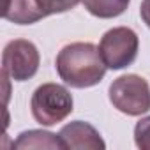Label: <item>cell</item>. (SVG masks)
<instances>
[{
    "label": "cell",
    "mask_w": 150,
    "mask_h": 150,
    "mask_svg": "<svg viewBox=\"0 0 150 150\" xmlns=\"http://www.w3.org/2000/svg\"><path fill=\"white\" fill-rule=\"evenodd\" d=\"M60 80L72 88H88L103 81L106 64L99 48L92 42H71L65 44L55 60Z\"/></svg>",
    "instance_id": "6da1fadb"
},
{
    "label": "cell",
    "mask_w": 150,
    "mask_h": 150,
    "mask_svg": "<svg viewBox=\"0 0 150 150\" xmlns=\"http://www.w3.org/2000/svg\"><path fill=\"white\" fill-rule=\"evenodd\" d=\"M30 110L37 124L51 127L55 124H60L72 113L74 101L71 92L64 85L42 83L32 94Z\"/></svg>",
    "instance_id": "7a4b0ae2"
},
{
    "label": "cell",
    "mask_w": 150,
    "mask_h": 150,
    "mask_svg": "<svg viewBox=\"0 0 150 150\" xmlns=\"http://www.w3.org/2000/svg\"><path fill=\"white\" fill-rule=\"evenodd\" d=\"M110 103L120 113L139 117L150 110V85L143 76L124 74L117 78L108 90Z\"/></svg>",
    "instance_id": "3957f363"
},
{
    "label": "cell",
    "mask_w": 150,
    "mask_h": 150,
    "mask_svg": "<svg viewBox=\"0 0 150 150\" xmlns=\"http://www.w3.org/2000/svg\"><path fill=\"white\" fill-rule=\"evenodd\" d=\"M139 50L138 34L129 27H115L110 28L99 42V53L108 69L118 71L129 67Z\"/></svg>",
    "instance_id": "277c9868"
},
{
    "label": "cell",
    "mask_w": 150,
    "mask_h": 150,
    "mask_svg": "<svg viewBox=\"0 0 150 150\" xmlns=\"http://www.w3.org/2000/svg\"><path fill=\"white\" fill-rule=\"evenodd\" d=\"M41 64L37 46L27 39H14L6 44L2 53V72L13 81H27L35 76Z\"/></svg>",
    "instance_id": "5b68a950"
},
{
    "label": "cell",
    "mask_w": 150,
    "mask_h": 150,
    "mask_svg": "<svg viewBox=\"0 0 150 150\" xmlns=\"http://www.w3.org/2000/svg\"><path fill=\"white\" fill-rule=\"evenodd\" d=\"M64 148L71 150H104L106 143L99 131L83 120H74L65 124L58 132Z\"/></svg>",
    "instance_id": "8992f818"
},
{
    "label": "cell",
    "mask_w": 150,
    "mask_h": 150,
    "mask_svg": "<svg viewBox=\"0 0 150 150\" xmlns=\"http://www.w3.org/2000/svg\"><path fill=\"white\" fill-rule=\"evenodd\" d=\"M2 16L16 25H32L46 18L37 0H4Z\"/></svg>",
    "instance_id": "52a82bcc"
},
{
    "label": "cell",
    "mask_w": 150,
    "mask_h": 150,
    "mask_svg": "<svg viewBox=\"0 0 150 150\" xmlns=\"http://www.w3.org/2000/svg\"><path fill=\"white\" fill-rule=\"evenodd\" d=\"M14 148H64L60 136L46 131H25L13 145Z\"/></svg>",
    "instance_id": "ba28073f"
},
{
    "label": "cell",
    "mask_w": 150,
    "mask_h": 150,
    "mask_svg": "<svg viewBox=\"0 0 150 150\" xmlns=\"http://www.w3.org/2000/svg\"><path fill=\"white\" fill-rule=\"evenodd\" d=\"M81 2L92 16L101 20H110L124 14L131 0H81Z\"/></svg>",
    "instance_id": "9c48e42d"
},
{
    "label": "cell",
    "mask_w": 150,
    "mask_h": 150,
    "mask_svg": "<svg viewBox=\"0 0 150 150\" xmlns=\"http://www.w3.org/2000/svg\"><path fill=\"white\" fill-rule=\"evenodd\" d=\"M37 2L44 11V14L50 16V14H60L74 9L81 0H37Z\"/></svg>",
    "instance_id": "30bf717a"
},
{
    "label": "cell",
    "mask_w": 150,
    "mask_h": 150,
    "mask_svg": "<svg viewBox=\"0 0 150 150\" xmlns=\"http://www.w3.org/2000/svg\"><path fill=\"white\" fill-rule=\"evenodd\" d=\"M134 143L141 150H150V117L141 118L134 127Z\"/></svg>",
    "instance_id": "8fae6325"
},
{
    "label": "cell",
    "mask_w": 150,
    "mask_h": 150,
    "mask_svg": "<svg viewBox=\"0 0 150 150\" xmlns=\"http://www.w3.org/2000/svg\"><path fill=\"white\" fill-rule=\"evenodd\" d=\"M139 16H141V20H143V23L150 28V0H143V2H141Z\"/></svg>",
    "instance_id": "7c38bea8"
}]
</instances>
